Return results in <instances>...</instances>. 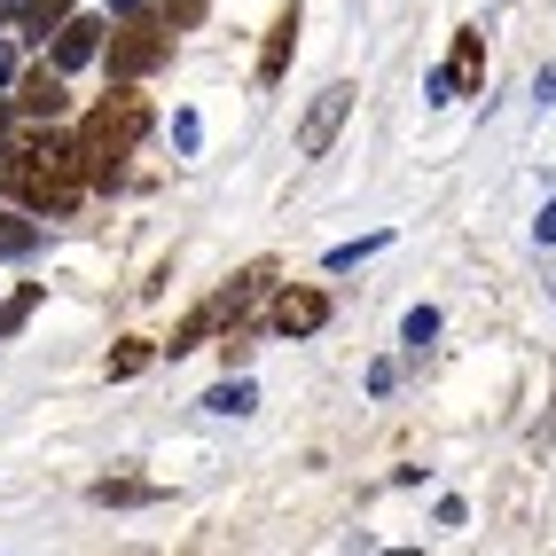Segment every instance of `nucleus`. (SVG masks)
Segmentation results:
<instances>
[{"label": "nucleus", "mask_w": 556, "mask_h": 556, "mask_svg": "<svg viewBox=\"0 0 556 556\" xmlns=\"http://www.w3.org/2000/svg\"><path fill=\"white\" fill-rule=\"evenodd\" d=\"M87 157H79V141H16L9 157H0V189H9L24 212H40V219H63V212H79L87 197Z\"/></svg>", "instance_id": "nucleus-1"}, {"label": "nucleus", "mask_w": 556, "mask_h": 556, "mask_svg": "<svg viewBox=\"0 0 556 556\" xmlns=\"http://www.w3.org/2000/svg\"><path fill=\"white\" fill-rule=\"evenodd\" d=\"M150 353H157L150 338H126L118 353H110V377H141V368H150Z\"/></svg>", "instance_id": "nucleus-13"}, {"label": "nucleus", "mask_w": 556, "mask_h": 556, "mask_svg": "<svg viewBox=\"0 0 556 556\" xmlns=\"http://www.w3.org/2000/svg\"><path fill=\"white\" fill-rule=\"evenodd\" d=\"M204 407H219V416H243V407H251V384H219Z\"/></svg>", "instance_id": "nucleus-16"}, {"label": "nucleus", "mask_w": 556, "mask_h": 556, "mask_svg": "<svg viewBox=\"0 0 556 556\" xmlns=\"http://www.w3.org/2000/svg\"><path fill=\"white\" fill-rule=\"evenodd\" d=\"M157 486H134V478H102V486H94V502L110 509V502H118V509H134V502H150Z\"/></svg>", "instance_id": "nucleus-14"}, {"label": "nucleus", "mask_w": 556, "mask_h": 556, "mask_svg": "<svg viewBox=\"0 0 556 556\" xmlns=\"http://www.w3.org/2000/svg\"><path fill=\"white\" fill-rule=\"evenodd\" d=\"M63 16H71V0H24L16 31H24V40H48V31H63Z\"/></svg>", "instance_id": "nucleus-11"}, {"label": "nucleus", "mask_w": 556, "mask_h": 556, "mask_svg": "<svg viewBox=\"0 0 556 556\" xmlns=\"http://www.w3.org/2000/svg\"><path fill=\"white\" fill-rule=\"evenodd\" d=\"M31 306H40V290H16V299H9V306H0V338H9V329H16V321H24Z\"/></svg>", "instance_id": "nucleus-17"}, {"label": "nucleus", "mask_w": 556, "mask_h": 556, "mask_svg": "<svg viewBox=\"0 0 556 556\" xmlns=\"http://www.w3.org/2000/svg\"><path fill=\"white\" fill-rule=\"evenodd\" d=\"M31 243H40V228H31L24 212H0V258H24Z\"/></svg>", "instance_id": "nucleus-12"}, {"label": "nucleus", "mask_w": 556, "mask_h": 556, "mask_svg": "<svg viewBox=\"0 0 556 556\" xmlns=\"http://www.w3.org/2000/svg\"><path fill=\"white\" fill-rule=\"evenodd\" d=\"M541 243H556V204H548V212H541Z\"/></svg>", "instance_id": "nucleus-20"}, {"label": "nucleus", "mask_w": 556, "mask_h": 556, "mask_svg": "<svg viewBox=\"0 0 556 556\" xmlns=\"http://www.w3.org/2000/svg\"><path fill=\"white\" fill-rule=\"evenodd\" d=\"M16 79V48H0V87H9Z\"/></svg>", "instance_id": "nucleus-19"}, {"label": "nucleus", "mask_w": 556, "mask_h": 556, "mask_svg": "<svg viewBox=\"0 0 556 556\" xmlns=\"http://www.w3.org/2000/svg\"><path fill=\"white\" fill-rule=\"evenodd\" d=\"M94 48H102V24H94V16H63V31H55V63L79 71Z\"/></svg>", "instance_id": "nucleus-10"}, {"label": "nucleus", "mask_w": 556, "mask_h": 556, "mask_svg": "<svg viewBox=\"0 0 556 556\" xmlns=\"http://www.w3.org/2000/svg\"><path fill=\"white\" fill-rule=\"evenodd\" d=\"M157 16H165L173 31H189V24L204 16V0H157Z\"/></svg>", "instance_id": "nucleus-15"}, {"label": "nucleus", "mask_w": 556, "mask_h": 556, "mask_svg": "<svg viewBox=\"0 0 556 556\" xmlns=\"http://www.w3.org/2000/svg\"><path fill=\"white\" fill-rule=\"evenodd\" d=\"M290 48H299V0H282V16L267 24V48H258V87H275L290 71Z\"/></svg>", "instance_id": "nucleus-8"}, {"label": "nucleus", "mask_w": 556, "mask_h": 556, "mask_svg": "<svg viewBox=\"0 0 556 556\" xmlns=\"http://www.w3.org/2000/svg\"><path fill=\"white\" fill-rule=\"evenodd\" d=\"M63 63H40V71H24V79H16V110H24V118H63Z\"/></svg>", "instance_id": "nucleus-6"}, {"label": "nucleus", "mask_w": 556, "mask_h": 556, "mask_svg": "<svg viewBox=\"0 0 556 556\" xmlns=\"http://www.w3.org/2000/svg\"><path fill=\"white\" fill-rule=\"evenodd\" d=\"M478 79H486V40H478V31H455V55H447L439 94H478Z\"/></svg>", "instance_id": "nucleus-9"}, {"label": "nucleus", "mask_w": 556, "mask_h": 556, "mask_svg": "<svg viewBox=\"0 0 556 556\" xmlns=\"http://www.w3.org/2000/svg\"><path fill=\"white\" fill-rule=\"evenodd\" d=\"M267 321H275V338H314V329L329 321V299L321 290H282Z\"/></svg>", "instance_id": "nucleus-7"}, {"label": "nucleus", "mask_w": 556, "mask_h": 556, "mask_svg": "<svg viewBox=\"0 0 556 556\" xmlns=\"http://www.w3.org/2000/svg\"><path fill=\"white\" fill-rule=\"evenodd\" d=\"M345 110H353V87H329V94H314L306 126H299V157H329V141H338Z\"/></svg>", "instance_id": "nucleus-4"}, {"label": "nucleus", "mask_w": 556, "mask_h": 556, "mask_svg": "<svg viewBox=\"0 0 556 556\" xmlns=\"http://www.w3.org/2000/svg\"><path fill=\"white\" fill-rule=\"evenodd\" d=\"M431 329H439V314H431V306H416V314H407V345H424Z\"/></svg>", "instance_id": "nucleus-18"}, {"label": "nucleus", "mask_w": 556, "mask_h": 556, "mask_svg": "<svg viewBox=\"0 0 556 556\" xmlns=\"http://www.w3.org/2000/svg\"><path fill=\"white\" fill-rule=\"evenodd\" d=\"M141 134H150V94L118 87L110 102H94L87 126H79V157H87V173H94V180H118L126 157L141 150Z\"/></svg>", "instance_id": "nucleus-2"}, {"label": "nucleus", "mask_w": 556, "mask_h": 556, "mask_svg": "<svg viewBox=\"0 0 556 556\" xmlns=\"http://www.w3.org/2000/svg\"><path fill=\"white\" fill-rule=\"evenodd\" d=\"M157 63H173V24L165 16L110 31V71H118V79H141V71H157Z\"/></svg>", "instance_id": "nucleus-3"}, {"label": "nucleus", "mask_w": 556, "mask_h": 556, "mask_svg": "<svg viewBox=\"0 0 556 556\" xmlns=\"http://www.w3.org/2000/svg\"><path fill=\"white\" fill-rule=\"evenodd\" d=\"M228 321H243V314H236V299H228V290H212V299H204L189 321H180L173 338H165V353H173V361H180V353H197V345L212 338V329H228Z\"/></svg>", "instance_id": "nucleus-5"}, {"label": "nucleus", "mask_w": 556, "mask_h": 556, "mask_svg": "<svg viewBox=\"0 0 556 556\" xmlns=\"http://www.w3.org/2000/svg\"><path fill=\"white\" fill-rule=\"evenodd\" d=\"M0 134H9V110H0Z\"/></svg>", "instance_id": "nucleus-21"}]
</instances>
